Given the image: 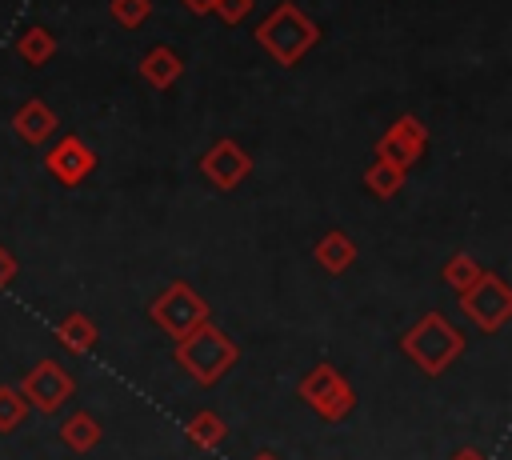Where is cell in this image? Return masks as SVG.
<instances>
[{
	"mask_svg": "<svg viewBox=\"0 0 512 460\" xmlns=\"http://www.w3.org/2000/svg\"><path fill=\"white\" fill-rule=\"evenodd\" d=\"M316 40H320L316 20H312L304 8H296L292 0H280V4L256 24V44H260L280 68L300 64L304 52L316 48Z\"/></svg>",
	"mask_w": 512,
	"mask_h": 460,
	"instance_id": "6da1fadb",
	"label": "cell"
},
{
	"mask_svg": "<svg viewBox=\"0 0 512 460\" xmlns=\"http://www.w3.org/2000/svg\"><path fill=\"white\" fill-rule=\"evenodd\" d=\"M400 348H404V356H408L420 372L440 376V372H448V364L460 360V352H464V332H460L448 316L428 312V316H420V320L404 332Z\"/></svg>",
	"mask_w": 512,
	"mask_h": 460,
	"instance_id": "7a4b0ae2",
	"label": "cell"
},
{
	"mask_svg": "<svg viewBox=\"0 0 512 460\" xmlns=\"http://www.w3.org/2000/svg\"><path fill=\"white\" fill-rule=\"evenodd\" d=\"M240 360V348L232 336H224L216 324H196L188 336L176 340V364L196 380V384H216L232 364Z\"/></svg>",
	"mask_w": 512,
	"mask_h": 460,
	"instance_id": "3957f363",
	"label": "cell"
},
{
	"mask_svg": "<svg viewBox=\"0 0 512 460\" xmlns=\"http://www.w3.org/2000/svg\"><path fill=\"white\" fill-rule=\"evenodd\" d=\"M460 308H464V316H468L484 336H492V332H500V328L512 320V288H508L504 276L480 272V276L460 292Z\"/></svg>",
	"mask_w": 512,
	"mask_h": 460,
	"instance_id": "277c9868",
	"label": "cell"
},
{
	"mask_svg": "<svg viewBox=\"0 0 512 460\" xmlns=\"http://www.w3.org/2000/svg\"><path fill=\"white\" fill-rule=\"evenodd\" d=\"M300 400H304L320 420H328V424L344 420V416L356 408L352 384H348L344 372L332 368V364H316V368L300 380Z\"/></svg>",
	"mask_w": 512,
	"mask_h": 460,
	"instance_id": "5b68a950",
	"label": "cell"
},
{
	"mask_svg": "<svg viewBox=\"0 0 512 460\" xmlns=\"http://www.w3.org/2000/svg\"><path fill=\"white\" fill-rule=\"evenodd\" d=\"M148 316H152V320H156L172 340H180V336H188L196 324H204V320H208V304H204V296H200V292H192V284L172 280V284L152 300Z\"/></svg>",
	"mask_w": 512,
	"mask_h": 460,
	"instance_id": "8992f818",
	"label": "cell"
},
{
	"mask_svg": "<svg viewBox=\"0 0 512 460\" xmlns=\"http://www.w3.org/2000/svg\"><path fill=\"white\" fill-rule=\"evenodd\" d=\"M428 152V128H424V120L420 116H412V112H404V116H396L392 120V128L376 140V160H388V164H396V168H416V160Z\"/></svg>",
	"mask_w": 512,
	"mask_h": 460,
	"instance_id": "52a82bcc",
	"label": "cell"
},
{
	"mask_svg": "<svg viewBox=\"0 0 512 460\" xmlns=\"http://www.w3.org/2000/svg\"><path fill=\"white\" fill-rule=\"evenodd\" d=\"M76 392V376L64 372L56 360H40L24 380H20V396L28 400V408L36 412H56L64 408V400Z\"/></svg>",
	"mask_w": 512,
	"mask_h": 460,
	"instance_id": "ba28073f",
	"label": "cell"
},
{
	"mask_svg": "<svg viewBox=\"0 0 512 460\" xmlns=\"http://www.w3.org/2000/svg\"><path fill=\"white\" fill-rule=\"evenodd\" d=\"M44 168H48V176H52L56 184L76 188V184H84V180L92 176L96 152H92L80 136H64V140H56V144L44 152Z\"/></svg>",
	"mask_w": 512,
	"mask_h": 460,
	"instance_id": "9c48e42d",
	"label": "cell"
},
{
	"mask_svg": "<svg viewBox=\"0 0 512 460\" xmlns=\"http://www.w3.org/2000/svg\"><path fill=\"white\" fill-rule=\"evenodd\" d=\"M200 172H204V180L212 184V188H220V192H232L248 172H252V156L236 144V140H216L204 156H200Z\"/></svg>",
	"mask_w": 512,
	"mask_h": 460,
	"instance_id": "30bf717a",
	"label": "cell"
},
{
	"mask_svg": "<svg viewBox=\"0 0 512 460\" xmlns=\"http://www.w3.org/2000/svg\"><path fill=\"white\" fill-rule=\"evenodd\" d=\"M56 112L44 104V100H24L20 108H16V116H12V132L28 144V148H40V144H48L52 136H56Z\"/></svg>",
	"mask_w": 512,
	"mask_h": 460,
	"instance_id": "8fae6325",
	"label": "cell"
},
{
	"mask_svg": "<svg viewBox=\"0 0 512 460\" xmlns=\"http://www.w3.org/2000/svg\"><path fill=\"white\" fill-rule=\"evenodd\" d=\"M180 76H184V56H180L176 48H168V44H152V48L144 52V60H140V80L152 84L156 92L172 88Z\"/></svg>",
	"mask_w": 512,
	"mask_h": 460,
	"instance_id": "7c38bea8",
	"label": "cell"
},
{
	"mask_svg": "<svg viewBox=\"0 0 512 460\" xmlns=\"http://www.w3.org/2000/svg\"><path fill=\"white\" fill-rule=\"evenodd\" d=\"M312 256H316V264L324 268V272H348L352 264H356V244L340 232V228H332V232H324L320 240H316V248H312Z\"/></svg>",
	"mask_w": 512,
	"mask_h": 460,
	"instance_id": "4fadbf2b",
	"label": "cell"
},
{
	"mask_svg": "<svg viewBox=\"0 0 512 460\" xmlns=\"http://www.w3.org/2000/svg\"><path fill=\"white\" fill-rule=\"evenodd\" d=\"M16 56H20L28 68H44V64L56 56V36H52L44 24H32V28L20 32V40H16Z\"/></svg>",
	"mask_w": 512,
	"mask_h": 460,
	"instance_id": "5bb4252c",
	"label": "cell"
},
{
	"mask_svg": "<svg viewBox=\"0 0 512 460\" xmlns=\"http://www.w3.org/2000/svg\"><path fill=\"white\" fill-rule=\"evenodd\" d=\"M60 444H68L72 452H92L96 444H100V424H96V416L92 412H72L64 424H60Z\"/></svg>",
	"mask_w": 512,
	"mask_h": 460,
	"instance_id": "9a60e30c",
	"label": "cell"
},
{
	"mask_svg": "<svg viewBox=\"0 0 512 460\" xmlns=\"http://www.w3.org/2000/svg\"><path fill=\"white\" fill-rule=\"evenodd\" d=\"M404 168H396V164H388V160H372L368 168H364V188H368V196H376V200H392L400 188H404Z\"/></svg>",
	"mask_w": 512,
	"mask_h": 460,
	"instance_id": "2e32d148",
	"label": "cell"
},
{
	"mask_svg": "<svg viewBox=\"0 0 512 460\" xmlns=\"http://www.w3.org/2000/svg\"><path fill=\"white\" fill-rule=\"evenodd\" d=\"M56 336H60V344H64L68 352H76V356H84L88 348H96V324H92L84 312H68V316L56 324Z\"/></svg>",
	"mask_w": 512,
	"mask_h": 460,
	"instance_id": "e0dca14e",
	"label": "cell"
},
{
	"mask_svg": "<svg viewBox=\"0 0 512 460\" xmlns=\"http://www.w3.org/2000/svg\"><path fill=\"white\" fill-rule=\"evenodd\" d=\"M184 436L196 444V448H220L224 444V436H228V428H224V420L212 412V408H204V412H196L188 424H184Z\"/></svg>",
	"mask_w": 512,
	"mask_h": 460,
	"instance_id": "ac0fdd59",
	"label": "cell"
},
{
	"mask_svg": "<svg viewBox=\"0 0 512 460\" xmlns=\"http://www.w3.org/2000/svg\"><path fill=\"white\" fill-rule=\"evenodd\" d=\"M480 272H484V268H480V264H476L468 252H456V256H452V260L440 268L444 284H448V288H456V292H464V288H468V284H472Z\"/></svg>",
	"mask_w": 512,
	"mask_h": 460,
	"instance_id": "d6986e66",
	"label": "cell"
},
{
	"mask_svg": "<svg viewBox=\"0 0 512 460\" xmlns=\"http://www.w3.org/2000/svg\"><path fill=\"white\" fill-rule=\"evenodd\" d=\"M108 16L132 32L152 16V0H108Z\"/></svg>",
	"mask_w": 512,
	"mask_h": 460,
	"instance_id": "ffe728a7",
	"label": "cell"
},
{
	"mask_svg": "<svg viewBox=\"0 0 512 460\" xmlns=\"http://www.w3.org/2000/svg\"><path fill=\"white\" fill-rule=\"evenodd\" d=\"M28 416V400L20 396V388H0V432H16Z\"/></svg>",
	"mask_w": 512,
	"mask_h": 460,
	"instance_id": "44dd1931",
	"label": "cell"
},
{
	"mask_svg": "<svg viewBox=\"0 0 512 460\" xmlns=\"http://www.w3.org/2000/svg\"><path fill=\"white\" fill-rule=\"evenodd\" d=\"M248 12H252V0H216L212 4V16L224 24H240Z\"/></svg>",
	"mask_w": 512,
	"mask_h": 460,
	"instance_id": "7402d4cb",
	"label": "cell"
},
{
	"mask_svg": "<svg viewBox=\"0 0 512 460\" xmlns=\"http://www.w3.org/2000/svg\"><path fill=\"white\" fill-rule=\"evenodd\" d=\"M12 280H16V256H12V252L0 244V292H4Z\"/></svg>",
	"mask_w": 512,
	"mask_h": 460,
	"instance_id": "603a6c76",
	"label": "cell"
},
{
	"mask_svg": "<svg viewBox=\"0 0 512 460\" xmlns=\"http://www.w3.org/2000/svg\"><path fill=\"white\" fill-rule=\"evenodd\" d=\"M180 4H184L188 12H196V16H204V12H212V4H216V0H180Z\"/></svg>",
	"mask_w": 512,
	"mask_h": 460,
	"instance_id": "cb8c5ba5",
	"label": "cell"
},
{
	"mask_svg": "<svg viewBox=\"0 0 512 460\" xmlns=\"http://www.w3.org/2000/svg\"><path fill=\"white\" fill-rule=\"evenodd\" d=\"M448 460H484V456H480L476 448H456V452H452Z\"/></svg>",
	"mask_w": 512,
	"mask_h": 460,
	"instance_id": "d4e9b609",
	"label": "cell"
},
{
	"mask_svg": "<svg viewBox=\"0 0 512 460\" xmlns=\"http://www.w3.org/2000/svg\"><path fill=\"white\" fill-rule=\"evenodd\" d=\"M252 460H276V456H272V452H256Z\"/></svg>",
	"mask_w": 512,
	"mask_h": 460,
	"instance_id": "484cf974",
	"label": "cell"
}]
</instances>
